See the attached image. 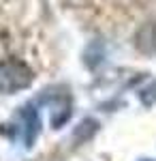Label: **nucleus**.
<instances>
[{
  "instance_id": "1",
  "label": "nucleus",
  "mask_w": 156,
  "mask_h": 161,
  "mask_svg": "<svg viewBox=\"0 0 156 161\" xmlns=\"http://www.w3.org/2000/svg\"><path fill=\"white\" fill-rule=\"evenodd\" d=\"M32 71L19 60H4L0 62V92H15L19 88L30 84Z\"/></svg>"
},
{
  "instance_id": "3",
  "label": "nucleus",
  "mask_w": 156,
  "mask_h": 161,
  "mask_svg": "<svg viewBox=\"0 0 156 161\" xmlns=\"http://www.w3.org/2000/svg\"><path fill=\"white\" fill-rule=\"evenodd\" d=\"M141 97H143L145 103H154V101H156V84H154V86H150L148 90H143Z\"/></svg>"
},
{
  "instance_id": "2",
  "label": "nucleus",
  "mask_w": 156,
  "mask_h": 161,
  "mask_svg": "<svg viewBox=\"0 0 156 161\" xmlns=\"http://www.w3.org/2000/svg\"><path fill=\"white\" fill-rule=\"evenodd\" d=\"M137 47L148 52V54L156 52V22L145 24L143 28L137 32Z\"/></svg>"
},
{
  "instance_id": "4",
  "label": "nucleus",
  "mask_w": 156,
  "mask_h": 161,
  "mask_svg": "<svg viewBox=\"0 0 156 161\" xmlns=\"http://www.w3.org/2000/svg\"><path fill=\"white\" fill-rule=\"evenodd\" d=\"M143 161H150V159H143Z\"/></svg>"
}]
</instances>
